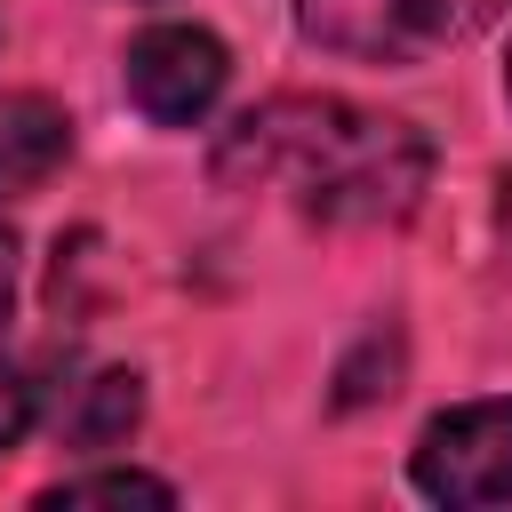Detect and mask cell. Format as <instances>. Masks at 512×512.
<instances>
[{
    "mask_svg": "<svg viewBox=\"0 0 512 512\" xmlns=\"http://www.w3.org/2000/svg\"><path fill=\"white\" fill-rule=\"evenodd\" d=\"M216 184L280 192L312 224H400L432 184V144L416 120L344 96H272L224 128Z\"/></svg>",
    "mask_w": 512,
    "mask_h": 512,
    "instance_id": "obj_1",
    "label": "cell"
},
{
    "mask_svg": "<svg viewBox=\"0 0 512 512\" xmlns=\"http://www.w3.org/2000/svg\"><path fill=\"white\" fill-rule=\"evenodd\" d=\"M408 480L424 504H448V512L512 504V400L440 408L408 448Z\"/></svg>",
    "mask_w": 512,
    "mask_h": 512,
    "instance_id": "obj_2",
    "label": "cell"
},
{
    "mask_svg": "<svg viewBox=\"0 0 512 512\" xmlns=\"http://www.w3.org/2000/svg\"><path fill=\"white\" fill-rule=\"evenodd\" d=\"M120 80H128V104L152 120V128H200L232 80V56L216 32L200 24H152L128 40L120 56Z\"/></svg>",
    "mask_w": 512,
    "mask_h": 512,
    "instance_id": "obj_3",
    "label": "cell"
},
{
    "mask_svg": "<svg viewBox=\"0 0 512 512\" xmlns=\"http://www.w3.org/2000/svg\"><path fill=\"white\" fill-rule=\"evenodd\" d=\"M296 32L352 64H416L440 48L424 0H296Z\"/></svg>",
    "mask_w": 512,
    "mask_h": 512,
    "instance_id": "obj_4",
    "label": "cell"
},
{
    "mask_svg": "<svg viewBox=\"0 0 512 512\" xmlns=\"http://www.w3.org/2000/svg\"><path fill=\"white\" fill-rule=\"evenodd\" d=\"M72 160V112L48 96H0V200L40 192Z\"/></svg>",
    "mask_w": 512,
    "mask_h": 512,
    "instance_id": "obj_5",
    "label": "cell"
},
{
    "mask_svg": "<svg viewBox=\"0 0 512 512\" xmlns=\"http://www.w3.org/2000/svg\"><path fill=\"white\" fill-rule=\"evenodd\" d=\"M136 416H144V376L136 368H104V376L80 384V408H72L64 440L72 448H120L136 432Z\"/></svg>",
    "mask_w": 512,
    "mask_h": 512,
    "instance_id": "obj_6",
    "label": "cell"
},
{
    "mask_svg": "<svg viewBox=\"0 0 512 512\" xmlns=\"http://www.w3.org/2000/svg\"><path fill=\"white\" fill-rule=\"evenodd\" d=\"M40 504H176V488L152 472H80V480H56Z\"/></svg>",
    "mask_w": 512,
    "mask_h": 512,
    "instance_id": "obj_7",
    "label": "cell"
},
{
    "mask_svg": "<svg viewBox=\"0 0 512 512\" xmlns=\"http://www.w3.org/2000/svg\"><path fill=\"white\" fill-rule=\"evenodd\" d=\"M32 408H40V400H32V376L0 360V456H8V448L32 432Z\"/></svg>",
    "mask_w": 512,
    "mask_h": 512,
    "instance_id": "obj_8",
    "label": "cell"
},
{
    "mask_svg": "<svg viewBox=\"0 0 512 512\" xmlns=\"http://www.w3.org/2000/svg\"><path fill=\"white\" fill-rule=\"evenodd\" d=\"M432 8V40H464V32H488L512 0H424Z\"/></svg>",
    "mask_w": 512,
    "mask_h": 512,
    "instance_id": "obj_9",
    "label": "cell"
},
{
    "mask_svg": "<svg viewBox=\"0 0 512 512\" xmlns=\"http://www.w3.org/2000/svg\"><path fill=\"white\" fill-rule=\"evenodd\" d=\"M8 304H16V240L0 232V320H8Z\"/></svg>",
    "mask_w": 512,
    "mask_h": 512,
    "instance_id": "obj_10",
    "label": "cell"
},
{
    "mask_svg": "<svg viewBox=\"0 0 512 512\" xmlns=\"http://www.w3.org/2000/svg\"><path fill=\"white\" fill-rule=\"evenodd\" d=\"M504 96H512V56H504Z\"/></svg>",
    "mask_w": 512,
    "mask_h": 512,
    "instance_id": "obj_11",
    "label": "cell"
}]
</instances>
